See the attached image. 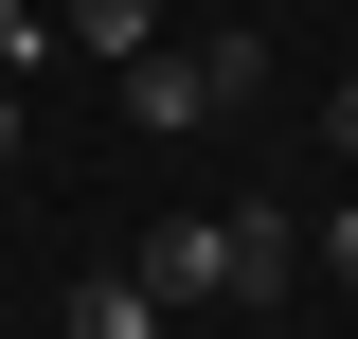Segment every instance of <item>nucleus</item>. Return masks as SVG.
I'll list each match as a JSON object with an SVG mask.
<instances>
[{"instance_id": "nucleus-1", "label": "nucleus", "mask_w": 358, "mask_h": 339, "mask_svg": "<svg viewBox=\"0 0 358 339\" xmlns=\"http://www.w3.org/2000/svg\"><path fill=\"white\" fill-rule=\"evenodd\" d=\"M215 107H233V72H215V36H162V54H126V126H215Z\"/></svg>"}, {"instance_id": "nucleus-2", "label": "nucleus", "mask_w": 358, "mask_h": 339, "mask_svg": "<svg viewBox=\"0 0 358 339\" xmlns=\"http://www.w3.org/2000/svg\"><path fill=\"white\" fill-rule=\"evenodd\" d=\"M143 286L162 303H251L233 286V214H162V232H143Z\"/></svg>"}, {"instance_id": "nucleus-3", "label": "nucleus", "mask_w": 358, "mask_h": 339, "mask_svg": "<svg viewBox=\"0 0 358 339\" xmlns=\"http://www.w3.org/2000/svg\"><path fill=\"white\" fill-rule=\"evenodd\" d=\"M72 339H179V303L143 286V268H90V286H72Z\"/></svg>"}, {"instance_id": "nucleus-4", "label": "nucleus", "mask_w": 358, "mask_h": 339, "mask_svg": "<svg viewBox=\"0 0 358 339\" xmlns=\"http://www.w3.org/2000/svg\"><path fill=\"white\" fill-rule=\"evenodd\" d=\"M287 268H305V232L251 197V214H233V286H251V303H287Z\"/></svg>"}, {"instance_id": "nucleus-5", "label": "nucleus", "mask_w": 358, "mask_h": 339, "mask_svg": "<svg viewBox=\"0 0 358 339\" xmlns=\"http://www.w3.org/2000/svg\"><path fill=\"white\" fill-rule=\"evenodd\" d=\"M54 36V0H0V72H18V54H36Z\"/></svg>"}, {"instance_id": "nucleus-6", "label": "nucleus", "mask_w": 358, "mask_h": 339, "mask_svg": "<svg viewBox=\"0 0 358 339\" xmlns=\"http://www.w3.org/2000/svg\"><path fill=\"white\" fill-rule=\"evenodd\" d=\"M305 250H322V268H341V286H358V197H341V214H322V232H305Z\"/></svg>"}, {"instance_id": "nucleus-7", "label": "nucleus", "mask_w": 358, "mask_h": 339, "mask_svg": "<svg viewBox=\"0 0 358 339\" xmlns=\"http://www.w3.org/2000/svg\"><path fill=\"white\" fill-rule=\"evenodd\" d=\"M322 143H341V161H358V72H341V89H322Z\"/></svg>"}, {"instance_id": "nucleus-8", "label": "nucleus", "mask_w": 358, "mask_h": 339, "mask_svg": "<svg viewBox=\"0 0 358 339\" xmlns=\"http://www.w3.org/2000/svg\"><path fill=\"white\" fill-rule=\"evenodd\" d=\"M0 161H18V72H0Z\"/></svg>"}]
</instances>
